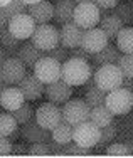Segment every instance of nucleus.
<instances>
[{"mask_svg": "<svg viewBox=\"0 0 133 158\" xmlns=\"http://www.w3.org/2000/svg\"><path fill=\"white\" fill-rule=\"evenodd\" d=\"M94 66H89V61L78 57H69L66 62L62 64V79L74 86H84L86 82L93 77L94 74Z\"/></svg>", "mask_w": 133, "mask_h": 158, "instance_id": "nucleus-1", "label": "nucleus"}, {"mask_svg": "<svg viewBox=\"0 0 133 158\" xmlns=\"http://www.w3.org/2000/svg\"><path fill=\"white\" fill-rule=\"evenodd\" d=\"M93 77H94V81H96L98 88L105 89L106 93L121 88V86H123V81H125V76H123V73H121L118 64H101L100 67L94 69Z\"/></svg>", "mask_w": 133, "mask_h": 158, "instance_id": "nucleus-2", "label": "nucleus"}, {"mask_svg": "<svg viewBox=\"0 0 133 158\" xmlns=\"http://www.w3.org/2000/svg\"><path fill=\"white\" fill-rule=\"evenodd\" d=\"M30 42L41 51L47 52L61 44V31L51 24H37L36 31L30 37Z\"/></svg>", "mask_w": 133, "mask_h": 158, "instance_id": "nucleus-3", "label": "nucleus"}, {"mask_svg": "<svg viewBox=\"0 0 133 158\" xmlns=\"http://www.w3.org/2000/svg\"><path fill=\"white\" fill-rule=\"evenodd\" d=\"M32 69L44 84H51V82L62 79V62H59L58 59L51 57V56L41 57Z\"/></svg>", "mask_w": 133, "mask_h": 158, "instance_id": "nucleus-4", "label": "nucleus"}, {"mask_svg": "<svg viewBox=\"0 0 133 158\" xmlns=\"http://www.w3.org/2000/svg\"><path fill=\"white\" fill-rule=\"evenodd\" d=\"M89 114H91V106L86 103V99H69L62 106L64 121L73 126H78L81 123L88 121Z\"/></svg>", "mask_w": 133, "mask_h": 158, "instance_id": "nucleus-5", "label": "nucleus"}, {"mask_svg": "<svg viewBox=\"0 0 133 158\" xmlns=\"http://www.w3.org/2000/svg\"><path fill=\"white\" fill-rule=\"evenodd\" d=\"M100 138H101V128L91 119L74 126L73 141H76L78 145L86 146V148H93V146H98Z\"/></svg>", "mask_w": 133, "mask_h": 158, "instance_id": "nucleus-6", "label": "nucleus"}, {"mask_svg": "<svg viewBox=\"0 0 133 158\" xmlns=\"http://www.w3.org/2000/svg\"><path fill=\"white\" fill-rule=\"evenodd\" d=\"M73 20L83 29L96 27V24H100V20H101V9L94 2L78 3Z\"/></svg>", "mask_w": 133, "mask_h": 158, "instance_id": "nucleus-7", "label": "nucleus"}, {"mask_svg": "<svg viewBox=\"0 0 133 158\" xmlns=\"http://www.w3.org/2000/svg\"><path fill=\"white\" fill-rule=\"evenodd\" d=\"M106 106L115 114H127L133 108V93L121 86L118 89H113L106 96Z\"/></svg>", "mask_w": 133, "mask_h": 158, "instance_id": "nucleus-8", "label": "nucleus"}, {"mask_svg": "<svg viewBox=\"0 0 133 158\" xmlns=\"http://www.w3.org/2000/svg\"><path fill=\"white\" fill-rule=\"evenodd\" d=\"M36 119L41 126H44L45 130H54L59 123L64 121L62 118V108H58L56 103H42L36 110Z\"/></svg>", "mask_w": 133, "mask_h": 158, "instance_id": "nucleus-9", "label": "nucleus"}, {"mask_svg": "<svg viewBox=\"0 0 133 158\" xmlns=\"http://www.w3.org/2000/svg\"><path fill=\"white\" fill-rule=\"evenodd\" d=\"M36 27H37V22L34 20V17L30 15V14H25V12L12 17V20H10V24H9L10 32H12L19 40L30 39L34 31H36Z\"/></svg>", "mask_w": 133, "mask_h": 158, "instance_id": "nucleus-10", "label": "nucleus"}, {"mask_svg": "<svg viewBox=\"0 0 133 158\" xmlns=\"http://www.w3.org/2000/svg\"><path fill=\"white\" fill-rule=\"evenodd\" d=\"M109 37L106 35V32L101 27H91L84 31L83 35V44L81 46L89 52V54H98L108 46Z\"/></svg>", "mask_w": 133, "mask_h": 158, "instance_id": "nucleus-11", "label": "nucleus"}, {"mask_svg": "<svg viewBox=\"0 0 133 158\" xmlns=\"http://www.w3.org/2000/svg\"><path fill=\"white\" fill-rule=\"evenodd\" d=\"M25 67L27 66L17 56L15 57H9L5 62H2V69H0L2 79L7 81L9 84H19L22 79L27 76V69Z\"/></svg>", "mask_w": 133, "mask_h": 158, "instance_id": "nucleus-12", "label": "nucleus"}, {"mask_svg": "<svg viewBox=\"0 0 133 158\" xmlns=\"http://www.w3.org/2000/svg\"><path fill=\"white\" fill-rule=\"evenodd\" d=\"M17 86L22 89V93H24L27 101H36L42 94H45V84L36 76V73L27 74Z\"/></svg>", "mask_w": 133, "mask_h": 158, "instance_id": "nucleus-13", "label": "nucleus"}, {"mask_svg": "<svg viewBox=\"0 0 133 158\" xmlns=\"http://www.w3.org/2000/svg\"><path fill=\"white\" fill-rule=\"evenodd\" d=\"M84 31L86 29L79 27L74 20L67 22V24H62V29H61V46H64L67 49L79 47L83 44Z\"/></svg>", "mask_w": 133, "mask_h": 158, "instance_id": "nucleus-14", "label": "nucleus"}, {"mask_svg": "<svg viewBox=\"0 0 133 158\" xmlns=\"http://www.w3.org/2000/svg\"><path fill=\"white\" fill-rule=\"evenodd\" d=\"M45 96H47L49 101L59 104V103H66V101L71 99L73 96V86L67 84L64 79H59L56 82H51V84H45Z\"/></svg>", "mask_w": 133, "mask_h": 158, "instance_id": "nucleus-15", "label": "nucleus"}, {"mask_svg": "<svg viewBox=\"0 0 133 158\" xmlns=\"http://www.w3.org/2000/svg\"><path fill=\"white\" fill-rule=\"evenodd\" d=\"M20 133H22V136L30 143H39V141L47 143L49 138H52V131L45 130L44 126H41L39 123H37V119L36 121H29L27 125H24Z\"/></svg>", "mask_w": 133, "mask_h": 158, "instance_id": "nucleus-16", "label": "nucleus"}, {"mask_svg": "<svg viewBox=\"0 0 133 158\" xmlns=\"http://www.w3.org/2000/svg\"><path fill=\"white\" fill-rule=\"evenodd\" d=\"M27 12L34 17V20L37 24H49L51 19H54V12H56V5H52L47 0H42L39 3H32L29 5Z\"/></svg>", "mask_w": 133, "mask_h": 158, "instance_id": "nucleus-17", "label": "nucleus"}, {"mask_svg": "<svg viewBox=\"0 0 133 158\" xmlns=\"http://www.w3.org/2000/svg\"><path fill=\"white\" fill-rule=\"evenodd\" d=\"M24 101H25V96H24V93H22L20 88H7V89H3L2 94H0V103H2V106L9 111L19 110V108L24 104Z\"/></svg>", "mask_w": 133, "mask_h": 158, "instance_id": "nucleus-18", "label": "nucleus"}, {"mask_svg": "<svg viewBox=\"0 0 133 158\" xmlns=\"http://www.w3.org/2000/svg\"><path fill=\"white\" fill-rule=\"evenodd\" d=\"M15 56H17V57L20 59V61L24 62L27 67H34L41 57L47 56V52L41 51V49L36 47L32 42H29V44H22V46L19 47V51H17V54H15Z\"/></svg>", "mask_w": 133, "mask_h": 158, "instance_id": "nucleus-19", "label": "nucleus"}, {"mask_svg": "<svg viewBox=\"0 0 133 158\" xmlns=\"http://www.w3.org/2000/svg\"><path fill=\"white\" fill-rule=\"evenodd\" d=\"M100 27L106 32V35L109 37V40H113V39H116V37H118L120 31L125 27V22L121 20L116 14H108V15L101 17Z\"/></svg>", "mask_w": 133, "mask_h": 158, "instance_id": "nucleus-20", "label": "nucleus"}, {"mask_svg": "<svg viewBox=\"0 0 133 158\" xmlns=\"http://www.w3.org/2000/svg\"><path fill=\"white\" fill-rule=\"evenodd\" d=\"M123 57V52L118 49V46H111V44H108L101 52H98V54H93V61L94 64H98V66H101V64H118L120 59Z\"/></svg>", "mask_w": 133, "mask_h": 158, "instance_id": "nucleus-21", "label": "nucleus"}, {"mask_svg": "<svg viewBox=\"0 0 133 158\" xmlns=\"http://www.w3.org/2000/svg\"><path fill=\"white\" fill-rule=\"evenodd\" d=\"M78 3L74 0H61L56 3V12H54V20L58 24H67L73 22L74 19V10Z\"/></svg>", "mask_w": 133, "mask_h": 158, "instance_id": "nucleus-22", "label": "nucleus"}, {"mask_svg": "<svg viewBox=\"0 0 133 158\" xmlns=\"http://www.w3.org/2000/svg\"><path fill=\"white\" fill-rule=\"evenodd\" d=\"M115 113L109 110L106 104H100V106H94L91 108V114H89V119L93 123H96L100 128H105L108 125H111L113 119H115Z\"/></svg>", "mask_w": 133, "mask_h": 158, "instance_id": "nucleus-23", "label": "nucleus"}, {"mask_svg": "<svg viewBox=\"0 0 133 158\" xmlns=\"http://www.w3.org/2000/svg\"><path fill=\"white\" fill-rule=\"evenodd\" d=\"M73 133H74V126L62 121L52 130V140L62 143V145H67V143L73 141Z\"/></svg>", "mask_w": 133, "mask_h": 158, "instance_id": "nucleus-24", "label": "nucleus"}, {"mask_svg": "<svg viewBox=\"0 0 133 158\" xmlns=\"http://www.w3.org/2000/svg\"><path fill=\"white\" fill-rule=\"evenodd\" d=\"M116 46L123 54H133V27H123L116 37Z\"/></svg>", "mask_w": 133, "mask_h": 158, "instance_id": "nucleus-25", "label": "nucleus"}, {"mask_svg": "<svg viewBox=\"0 0 133 158\" xmlns=\"http://www.w3.org/2000/svg\"><path fill=\"white\" fill-rule=\"evenodd\" d=\"M19 128V121L14 116L12 111L9 113H2L0 116V135L2 136H10L12 133H15Z\"/></svg>", "mask_w": 133, "mask_h": 158, "instance_id": "nucleus-26", "label": "nucleus"}, {"mask_svg": "<svg viewBox=\"0 0 133 158\" xmlns=\"http://www.w3.org/2000/svg\"><path fill=\"white\" fill-rule=\"evenodd\" d=\"M106 96H108V93L94 84L93 88H89L88 91H86L84 99L91 108H94V106H100V104H106Z\"/></svg>", "mask_w": 133, "mask_h": 158, "instance_id": "nucleus-27", "label": "nucleus"}, {"mask_svg": "<svg viewBox=\"0 0 133 158\" xmlns=\"http://www.w3.org/2000/svg\"><path fill=\"white\" fill-rule=\"evenodd\" d=\"M2 47L9 49V52L12 56L17 54L19 47H20V40H19L17 37L10 32V29H7V27L2 29Z\"/></svg>", "mask_w": 133, "mask_h": 158, "instance_id": "nucleus-28", "label": "nucleus"}, {"mask_svg": "<svg viewBox=\"0 0 133 158\" xmlns=\"http://www.w3.org/2000/svg\"><path fill=\"white\" fill-rule=\"evenodd\" d=\"M14 113V116L17 118V121H19V125H27L29 121H32V118H34V108L30 106V104H22L19 110H15L12 111Z\"/></svg>", "mask_w": 133, "mask_h": 158, "instance_id": "nucleus-29", "label": "nucleus"}, {"mask_svg": "<svg viewBox=\"0 0 133 158\" xmlns=\"http://www.w3.org/2000/svg\"><path fill=\"white\" fill-rule=\"evenodd\" d=\"M3 10H5L7 15H9L10 20H12V17L19 15V14H24L25 10H29V5L24 2V0H12L7 7H3Z\"/></svg>", "mask_w": 133, "mask_h": 158, "instance_id": "nucleus-30", "label": "nucleus"}, {"mask_svg": "<svg viewBox=\"0 0 133 158\" xmlns=\"http://www.w3.org/2000/svg\"><path fill=\"white\" fill-rule=\"evenodd\" d=\"M115 14L125 22V24H131L133 22V7L130 3H118V5L115 7Z\"/></svg>", "mask_w": 133, "mask_h": 158, "instance_id": "nucleus-31", "label": "nucleus"}, {"mask_svg": "<svg viewBox=\"0 0 133 158\" xmlns=\"http://www.w3.org/2000/svg\"><path fill=\"white\" fill-rule=\"evenodd\" d=\"M118 66L125 77H133V54H123Z\"/></svg>", "mask_w": 133, "mask_h": 158, "instance_id": "nucleus-32", "label": "nucleus"}, {"mask_svg": "<svg viewBox=\"0 0 133 158\" xmlns=\"http://www.w3.org/2000/svg\"><path fill=\"white\" fill-rule=\"evenodd\" d=\"M106 155L125 156V155H130V148H128V145H123V143H113V145L106 146Z\"/></svg>", "mask_w": 133, "mask_h": 158, "instance_id": "nucleus-33", "label": "nucleus"}, {"mask_svg": "<svg viewBox=\"0 0 133 158\" xmlns=\"http://www.w3.org/2000/svg\"><path fill=\"white\" fill-rule=\"evenodd\" d=\"M115 136H116V126L113 125V123L108 126H105V128H101V138H100L98 146H106Z\"/></svg>", "mask_w": 133, "mask_h": 158, "instance_id": "nucleus-34", "label": "nucleus"}, {"mask_svg": "<svg viewBox=\"0 0 133 158\" xmlns=\"http://www.w3.org/2000/svg\"><path fill=\"white\" fill-rule=\"evenodd\" d=\"M91 150L86 146L78 145L76 141H71L67 145H64V155H89Z\"/></svg>", "mask_w": 133, "mask_h": 158, "instance_id": "nucleus-35", "label": "nucleus"}, {"mask_svg": "<svg viewBox=\"0 0 133 158\" xmlns=\"http://www.w3.org/2000/svg\"><path fill=\"white\" fill-rule=\"evenodd\" d=\"M47 56H51V57L58 59V61H59V62H62V64L71 57L69 52H67V47L61 46V44H59L58 47H54V49H51V51H47Z\"/></svg>", "mask_w": 133, "mask_h": 158, "instance_id": "nucleus-36", "label": "nucleus"}, {"mask_svg": "<svg viewBox=\"0 0 133 158\" xmlns=\"http://www.w3.org/2000/svg\"><path fill=\"white\" fill-rule=\"evenodd\" d=\"M29 153L30 155H51L52 150L47 143L39 141V143H32V146L29 148Z\"/></svg>", "mask_w": 133, "mask_h": 158, "instance_id": "nucleus-37", "label": "nucleus"}, {"mask_svg": "<svg viewBox=\"0 0 133 158\" xmlns=\"http://www.w3.org/2000/svg\"><path fill=\"white\" fill-rule=\"evenodd\" d=\"M10 140L12 138H9V136L0 138V153H2V156H7V155H12L14 153V143Z\"/></svg>", "mask_w": 133, "mask_h": 158, "instance_id": "nucleus-38", "label": "nucleus"}, {"mask_svg": "<svg viewBox=\"0 0 133 158\" xmlns=\"http://www.w3.org/2000/svg\"><path fill=\"white\" fill-rule=\"evenodd\" d=\"M69 56H71V57H78V59H84V61H89V59H93V54H89V52L86 51V49L83 47V46L71 49Z\"/></svg>", "mask_w": 133, "mask_h": 158, "instance_id": "nucleus-39", "label": "nucleus"}, {"mask_svg": "<svg viewBox=\"0 0 133 158\" xmlns=\"http://www.w3.org/2000/svg\"><path fill=\"white\" fill-rule=\"evenodd\" d=\"M120 0H94V3H96L100 9H115L116 5H118Z\"/></svg>", "mask_w": 133, "mask_h": 158, "instance_id": "nucleus-40", "label": "nucleus"}, {"mask_svg": "<svg viewBox=\"0 0 133 158\" xmlns=\"http://www.w3.org/2000/svg\"><path fill=\"white\" fill-rule=\"evenodd\" d=\"M0 24H2V29L7 27V25L10 24V17L7 15V12L3 9H2V12H0Z\"/></svg>", "mask_w": 133, "mask_h": 158, "instance_id": "nucleus-41", "label": "nucleus"}, {"mask_svg": "<svg viewBox=\"0 0 133 158\" xmlns=\"http://www.w3.org/2000/svg\"><path fill=\"white\" fill-rule=\"evenodd\" d=\"M14 153H17V155H24V153H29V148H25L24 145H14Z\"/></svg>", "mask_w": 133, "mask_h": 158, "instance_id": "nucleus-42", "label": "nucleus"}, {"mask_svg": "<svg viewBox=\"0 0 133 158\" xmlns=\"http://www.w3.org/2000/svg\"><path fill=\"white\" fill-rule=\"evenodd\" d=\"M123 86L127 89H130V91L133 93V77H125V81H123Z\"/></svg>", "mask_w": 133, "mask_h": 158, "instance_id": "nucleus-43", "label": "nucleus"}, {"mask_svg": "<svg viewBox=\"0 0 133 158\" xmlns=\"http://www.w3.org/2000/svg\"><path fill=\"white\" fill-rule=\"evenodd\" d=\"M10 2H12V0H0V5H2V9H3V7H7Z\"/></svg>", "mask_w": 133, "mask_h": 158, "instance_id": "nucleus-44", "label": "nucleus"}, {"mask_svg": "<svg viewBox=\"0 0 133 158\" xmlns=\"http://www.w3.org/2000/svg\"><path fill=\"white\" fill-rule=\"evenodd\" d=\"M27 5H32V3H39V2H42V0H24Z\"/></svg>", "mask_w": 133, "mask_h": 158, "instance_id": "nucleus-45", "label": "nucleus"}, {"mask_svg": "<svg viewBox=\"0 0 133 158\" xmlns=\"http://www.w3.org/2000/svg\"><path fill=\"white\" fill-rule=\"evenodd\" d=\"M76 3H84V2H94V0H74Z\"/></svg>", "mask_w": 133, "mask_h": 158, "instance_id": "nucleus-46", "label": "nucleus"}, {"mask_svg": "<svg viewBox=\"0 0 133 158\" xmlns=\"http://www.w3.org/2000/svg\"><path fill=\"white\" fill-rule=\"evenodd\" d=\"M56 2H61V0H56Z\"/></svg>", "mask_w": 133, "mask_h": 158, "instance_id": "nucleus-47", "label": "nucleus"}]
</instances>
